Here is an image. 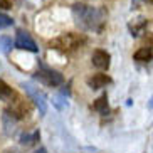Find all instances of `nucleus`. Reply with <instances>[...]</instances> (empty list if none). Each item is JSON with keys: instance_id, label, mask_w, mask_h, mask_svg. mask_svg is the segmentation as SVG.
<instances>
[{"instance_id": "obj_1", "label": "nucleus", "mask_w": 153, "mask_h": 153, "mask_svg": "<svg viewBox=\"0 0 153 153\" xmlns=\"http://www.w3.org/2000/svg\"><path fill=\"white\" fill-rule=\"evenodd\" d=\"M72 15L76 24L84 30L101 32L106 24V10L103 7H91L86 4H76L72 7Z\"/></svg>"}, {"instance_id": "obj_2", "label": "nucleus", "mask_w": 153, "mask_h": 153, "mask_svg": "<svg viewBox=\"0 0 153 153\" xmlns=\"http://www.w3.org/2000/svg\"><path fill=\"white\" fill-rule=\"evenodd\" d=\"M86 44V37L82 34H74V32H69V34H62V36L56 37L52 41H49V47L51 49H56L59 52H74L77 51L81 45Z\"/></svg>"}, {"instance_id": "obj_3", "label": "nucleus", "mask_w": 153, "mask_h": 153, "mask_svg": "<svg viewBox=\"0 0 153 153\" xmlns=\"http://www.w3.org/2000/svg\"><path fill=\"white\" fill-rule=\"evenodd\" d=\"M36 79L41 81L42 84L45 86H51V88H56V86H61L64 82V77L61 72L54 71V69H47V68H42L36 72Z\"/></svg>"}, {"instance_id": "obj_4", "label": "nucleus", "mask_w": 153, "mask_h": 153, "mask_svg": "<svg viewBox=\"0 0 153 153\" xmlns=\"http://www.w3.org/2000/svg\"><path fill=\"white\" fill-rule=\"evenodd\" d=\"M22 88H24V91H25V93H27V94L30 96V99L34 101V104L37 106L39 113H41V114H45V111H47V103H45V96L42 94V93H41L39 89H36L34 86H30V84H25V82H24Z\"/></svg>"}, {"instance_id": "obj_5", "label": "nucleus", "mask_w": 153, "mask_h": 153, "mask_svg": "<svg viewBox=\"0 0 153 153\" xmlns=\"http://www.w3.org/2000/svg\"><path fill=\"white\" fill-rule=\"evenodd\" d=\"M14 45L17 47V49L29 51V52H37V51H39V47H37V44L34 42V39L29 36L27 32H24V30H19L17 32V37H15Z\"/></svg>"}, {"instance_id": "obj_6", "label": "nucleus", "mask_w": 153, "mask_h": 153, "mask_svg": "<svg viewBox=\"0 0 153 153\" xmlns=\"http://www.w3.org/2000/svg\"><path fill=\"white\" fill-rule=\"evenodd\" d=\"M91 61H93V66H94V68L108 69L109 68V61H111V56H109L106 51H103V49H96L94 52H93Z\"/></svg>"}, {"instance_id": "obj_7", "label": "nucleus", "mask_w": 153, "mask_h": 153, "mask_svg": "<svg viewBox=\"0 0 153 153\" xmlns=\"http://www.w3.org/2000/svg\"><path fill=\"white\" fill-rule=\"evenodd\" d=\"M111 82V77L106 74H93L91 77H88V86L91 89H101Z\"/></svg>"}, {"instance_id": "obj_8", "label": "nucleus", "mask_w": 153, "mask_h": 153, "mask_svg": "<svg viewBox=\"0 0 153 153\" xmlns=\"http://www.w3.org/2000/svg\"><path fill=\"white\" fill-rule=\"evenodd\" d=\"M128 29H130L133 37H138L140 34H143L145 29H146V20H145V19H135L133 22L128 24Z\"/></svg>"}, {"instance_id": "obj_9", "label": "nucleus", "mask_w": 153, "mask_h": 153, "mask_svg": "<svg viewBox=\"0 0 153 153\" xmlns=\"http://www.w3.org/2000/svg\"><path fill=\"white\" fill-rule=\"evenodd\" d=\"M153 59V51L148 49V47H140L135 52V61H140V62H148Z\"/></svg>"}, {"instance_id": "obj_10", "label": "nucleus", "mask_w": 153, "mask_h": 153, "mask_svg": "<svg viewBox=\"0 0 153 153\" xmlns=\"http://www.w3.org/2000/svg\"><path fill=\"white\" fill-rule=\"evenodd\" d=\"M93 108H94L96 111H99L101 114H106V113H108V98H106V94H103L101 98L96 99L94 104H93Z\"/></svg>"}, {"instance_id": "obj_11", "label": "nucleus", "mask_w": 153, "mask_h": 153, "mask_svg": "<svg viewBox=\"0 0 153 153\" xmlns=\"http://www.w3.org/2000/svg\"><path fill=\"white\" fill-rule=\"evenodd\" d=\"M12 96H14L12 88H10L5 81L0 79V98H2V99H9V98H12Z\"/></svg>"}, {"instance_id": "obj_12", "label": "nucleus", "mask_w": 153, "mask_h": 153, "mask_svg": "<svg viewBox=\"0 0 153 153\" xmlns=\"http://www.w3.org/2000/svg\"><path fill=\"white\" fill-rule=\"evenodd\" d=\"M39 136H41V135H39V131H34L32 135H24L22 138H20V140H22L20 143H22V145H34L37 140H39Z\"/></svg>"}, {"instance_id": "obj_13", "label": "nucleus", "mask_w": 153, "mask_h": 153, "mask_svg": "<svg viewBox=\"0 0 153 153\" xmlns=\"http://www.w3.org/2000/svg\"><path fill=\"white\" fill-rule=\"evenodd\" d=\"M10 25H14V20L5 14H0V29H7Z\"/></svg>"}, {"instance_id": "obj_14", "label": "nucleus", "mask_w": 153, "mask_h": 153, "mask_svg": "<svg viewBox=\"0 0 153 153\" xmlns=\"http://www.w3.org/2000/svg\"><path fill=\"white\" fill-rule=\"evenodd\" d=\"M9 47H12V41L7 39V37H2L0 39V49L4 51V52H9Z\"/></svg>"}, {"instance_id": "obj_15", "label": "nucleus", "mask_w": 153, "mask_h": 153, "mask_svg": "<svg viewBox=\"0 0 153 153\" xmlns=\"http://www.w3.org/2000/svg\"><path fill=\"white\" fill-rule=\"evenodd\" d=\"M143 45L153 51V34H145V37H143Z\"/></svg>"}, {"instance_id": "obj_16", "label": "nucleus", "mask_w": 153, "mask_h": 153, "mask_svg": "<svg viewBox=\"0 0 153 153\" xmlns=\"http://www.w3.org/2000/svg\"><path fill=\"white\" fill-rule=\"evenodd\" d=\"M0 9H5V10L12 9V2L10 0H0Z\"/></svg>"}, {"instance_id": "obj_17", "label": "nucleus", "mask_w": 153, "mask_h": 153, "mask_svg": "<svg viewBox=\"0 0 153 153\" xmlns=\"http://www.w3.org/2000/svg\"><path fill=\"white\" fill-rule=\"evenodd\" d=\"M36 153H47V150H45V148H39Z\"/></svg>"}, {"instance_id": "obj_18", "label": "nucleus", "mask_w": 153, "mask_h": 153, "mask_svg": "<svg viewBox=\"0 0 153 153\" xmlns=\"http://www.w3.org/2000/svg\"><path fill=\"white\" fill-rule=\"evenodd\" d=\"M143 2H148V4H153V0H143Z\"/></svg>"}, {"instance_id": "obj_19", "label": "nucleus", "mask_w": 153, "mask_h": 153, "mask_svg": "<svg viewBox=\"0 0 153 153\" xmlns=\"http://www.w3.org/2000/svg\"><path fill=\"white\" fill-rule=\"evenodd\" d=\"M150 104H152V108H153V98H152V101H150Z\"/></svg>"}]
</instances>
